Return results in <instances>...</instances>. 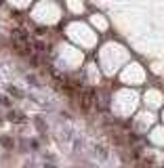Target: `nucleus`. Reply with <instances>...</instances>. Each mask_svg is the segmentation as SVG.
<instances>
[{
  "instance_id": "obj_1",
  "label": "nucleus",
  "mask_w": 164,
  "mask_h": 168,
  "mask_svg": "<svg viewBox=\"0 0 164 168\" xmlns=\"http://www.w3.org/2000/svg\"><path fill=\"white\" fill-rule=\"evenodd\" d=\"M0 143H2L4 147H13V141L11 139H0Z\"/></svg>"
}]
</instances>
